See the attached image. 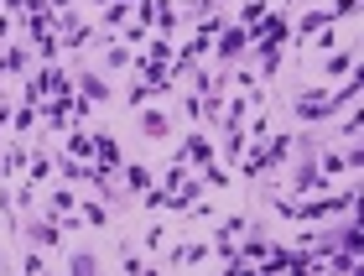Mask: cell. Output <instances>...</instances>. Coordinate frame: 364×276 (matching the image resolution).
Here are the masks:
<instances>
[{
	"instance_id": "6da1fadb",
	"label": "cell",
	"mask_w": 364,
	"mask_h": 276,
	"mask_svg": "<svg viewBox=\"0 0 364 276\" xmlns=\"http://www.w3.org/2000/svg\"><path fill=\"white\" fill-rule=\"evenodd\" d=\"M359 94H364V78L349 73V78H343V89H291L287 110H291L296 125H328V120H338L343 110H354Z\"/></svg>"
},
{
	"instance_id": "7a4b0ae2",
	"label": "cell",
	"mask_w": 364,
	"mask_h": 276,
	"mask_svg": "<svg viewBox=\"0 0 364 276\" xmlns=\"http://www.w3.org/2000/svg\"><path fill=\"white\" fill-rule=\"evenodd\" d=\"M359 208V188H343V193H312V198H291V219L296 224H328L338 214Z\"/></svg>"
},
{
	"instance_id": "3957f363",
	"label": "cell",
	"mask_w": 364,
	"mask_h": 276,
	"mask_svg": "<svg viewBox=\"0 0 364 276\" xmlns=\"http://www.w3.org/2000/svg\"><path fill=\"white\" fill-rule=\"evenodd\" d=\"M250 230V214H229V219H219L213 224V255H219V266L224 271H240V235Z\"/></svg>"
},
{
	"instance_id": "277c9868",
	"label": "cell",
	"mask_w": 364,
	"mask_h": 276,
	"mask_svg": "<svg viewBox=\"0 0 364 276\" xmlns=\"http://www.w3.org/2000/svg\"><path fill=\"white\" fill-rule=\"evenodd\" d=\"M53 94H73V78L58 68V63H42L37 73H26V84H21V105H42V100H53Z\"/></svg>"
},
{
	"instance_id": "5b68a950",
	"label": "cell",
	"mask_w": 364,
	"mask_h": 276,
	"mask_svg": "<svg viewBox=\"0 0 364 276\" xmlns=\"http://www.w3.org/2000/svg\"><path fill=\"white\" fill-rule=\"evenodd\" d=\"M250 271H318V255H312L307 245H296V250L291 245H271Z\"/></svg>"
},
{
	"instance_id": "8992f818",
	"label": "cell",
	"mask_w": 364,
	"mask_h": 276,
	"mask_svg": "<svg viewBox=\"0 0 364 276\" xmlns=\"http://www.w3.org/2000/svg\"><path fill=\"white\" fill-rule=\"evenodd\" d=\"M213 58H219V68H235V63H245V58H250V31H245L240 21L224 26L219 37H213Z\"/></svg>"
},
{
	"instance_id": "52a82bcc",
	"label": "cell",
	"mask_w": 364,
	"mask_h": 276,
	"mask_svg": "<svg viewBox=\"0 0 364 276\" xmlns=\"http://www.w3.org/2000/svg\"><path fill=\"white\" fill-rule=\"evenodd\" d=\"M21 235H26L37 250H58V245H63V219H58V214H42V219L21 224Z\"/></svg>"
},
{
	"instance_id": "ba28073f",
	"label": "cell",
	"mask_w": 364,
	"mask_h": 276,
	"mask_svg": "<svg viewBox=\"0 0 364 276\" xmlns=\"http://www.w3.org/2000/svg\"><path fill=\"white\" fill-rule=\"evenodd\" d=\"M266 250H271V240H266V224H255V219H250V230L240 235V271H245V266H255Z\"/></svg>"
},
{
	"instance_id": "9c48e42d",
	"label": "cell",
	"mask_w": 364,
	"mask_h": 276,
	"mask_svg": "<svg viewBox=\"0 0 364 276\" xmlns=\"http://www.w3.org/2000/svg\"><path fill=\"white\" fill-rule=\"evenodd\" d=\"M136 131H141L146 141H156V146H161V141L172 136V115H167V110H146V105H141V115H136Z\"/></svg>"
},
{
	"instance_id": "30bf717a",
	"label": "cell",
	"mask_w": 364,
	"mask_h": 276,
	"mask_svg": "<svg viewBox=\"0 0 364 276\" xmlns=\"http://www.w3.org/2000/svg\"><path fill=\"white\" fill-rule=\"evenodd\" d=\"M182 156H188V167H198V172L219 161V156H213V141H208L203 131H188V136H182Z\"/></svg>"
},
{
	"instance_id": "8fae6325",
	"label": "cell",
	"mask_w": 364,
	"mask_h": 276,
	"mask_svg": "<svg viewBox=\"0 0 364 276\" xmlns=\"http://www.w3.org/2000/svg\"><path fill=\"white\" fill-rule=\"evenodd\" d=\"M208 255H213V245H208V240H188V245H172V250H167V266L188 271V266H203Z\"/></svg>"
},
{
	"instance_id": "7c38bea8",
	"label": "cell",
	"mask_w": 364,
	"mask_h": 276,
	"mask_svg": "<svg viewBox=\"0 0 364 276\" xmlns=\"http://www.w3.org/2000/svg\"><path fill=\"white\" fill-rule=\"evenodd\" d=\"M73 84H78V94H84L89 105H105L109 94H114V89H109V78L99 73V68H78V78H73Z\"/></svg>"
},
{
	"instance_id": "4fadbf2b",
	"label": "cell",
	"mask_w": 364,
	"mask_h": 276,
	"mask_svg": "<svg viewBox=\"0 0 364 276\" xmlns=\"http://www.w3.org/2000/svg\"><path fill=\"white\" fill-rule=\"evenodd\" d=\"M354 68H359V47H343V53L323 58V78H349Z\"/></svg>"
},
{
	"instance_id": "5bb4252c",
	"label": "cell",
	"mask_w": 364,
	"mask_h": 276,
	"mask_svg": "<svg viewBox=\"0 0 364 276\" xmlns=\"http://www.w3.org/2000/svg\"><path fill=\"white\" fill-rule=\"evenodd\" d=\"M53 172H58V167H53V156H47V152H31V156H26V188H37V193H42Z\"/></svg>"
},
{
	"instance_id": "9a60e30c",
	"label": "cell",
	"mask_w": 364,
	"mask_h": 276,
	"mask_svg": "<svg viewBox=\"0 0 364 276\" xmlns=\"http://www.w3.org/2000/svg\"><path fill=\"white\" fill-rule=\"evenodd\" d=\"M94 161H99V167H109V172H120V146H114L109 131H94Z\"/></svg>"
},
{
	"instance_id": "2e32d148",
	"label": "cell",
	"mask_w": 364,
	"mask_h": 276,
	"mask_svg": "<svg viewBox=\"0 0 364 276\" xmlns=\"http://www.w3.org/2000/svg\"><path fill=\"white\" fill-rule=\"evenodd\" d=\"M68 271H73V276H94V271H105V261H99V250L84 245V250H73V255H68Z\"/></svg>"
},
{
	"instance_id": "e0dca14e",
	"label": "cell",
	"mask_w": 364,
	"mask_h": 276,
	"mask_svg": "<svg viewBox=\"0 0 364 276\" xmlns=\"http://www.w3.org/2000/svg\"><path fill=\"white\" fill-rule=\"evenodd\" d=\"M78 219L94 224V230H105V224H109V203L105 198H84V203H78Z\"/></svg>"
},
{
	"instance_id": "ac0fdd59",
	"label": "cell",
	"mask_w": 364,
	"mask_h": 276,
	"mask_svg": "<svg viewBox=\"0 0 364 276\" xmlns=\"http://www.w3.org/2000/svg\"><path fill=\"white\" fill-rule=\"evenodd\" d=\"M47 214H58V219H68V214H78V198L68 188H53L47 193Z\"/></svg>"
},
{
	"instance_id": "d6986e66",
	"label": "cell",
	"mask_w": 364,
	"mask_h": 276,
	"mask_svg": "<svg viewBox=\"0 0 364 276\" xmlns=\"http://www.w3.org/2000/svg\"><path fill=\"white\" fill-rule=\"evenodd\" d=\"M120 188H125V193H146V188H151V167H146V161H130Z\"/></svg>"
},
{
	"instance_id": "ffe728a7",
	"label": "cell",
	"mask_w": 364,
	"mask_h": 276,
	"mask_svg": "<svg viewBox=\"0 0 364 276\" xmlns=\"http://www.w3.org/2000/svg\"><path fill=\"white\" fill-rule=\"evenodd\" d=\"M161 94H167V89H156V84H146V78H141V84H130V89H125V105H130V110H141V105L161 100Z\"/></svg>"
},
{
	"instance_id": "44dd1931",
	"label": "cell",
	"mask_w": 364,
	"mask_h": 276,
	"mask_svg": "<svg viewBox=\"0 0 364 276\" xmlns=\"http://www.w3.org/2000/svg\"><path fill=\"white\" fill-rule=\"evenodd\" d=\"M130 68V47L125 42H105V73H125Z\"/></svg>"
},
{
	"instance_id": "7402d4cb",
	"label": "cell",
	"mask_w": 364,
	"mask_h": 276,
	"mask_svg": "<svg viewBox=\"0 0 364 276\" xmlns=\"http://www.w3.org/2000/svg\"><path fill=\"white\" fill-rule=\"evenodd\" d=\"M21 167H26V146H6V152H0V183L16 177Z\"/></svg>"
},
{
	"instance_id": "603a6c76",
	"label": "cell",
	"mask_w": 364,
	"mask_h": 276,
	"mask_svg": "<svg viewBox=\"0 0 364 276\" xmlns=\"http://www.w3.org/2000/svg\"><path fill=\"white\" fill-rule=\"evenodd\" d=\"M53 167H58V177H63V183H84V167H89V161H78V156H68V152H63V156L53 161Z\"/></svg>"
},
{
	"instance_id": "cb8c5ba5",
	"label": "cell",
	"mask_w": 364,
	"mask_h": 276,
	"mask_svg": "<svg viewBox=\"0 0 364 276\" xmlns=\"http://www.w3.org/2000/svg\"><path fill=\"white\" fill-rule=\"evenodd\" d=\"M68 156L94 161V136H84V125H78V131H68Z\"/></svg>"
},
{
	"instance_id": "d4e9b609",
	"label": "cell",
	"mask_w": 364,
	"mask_h": 276,
	"mask_svg": "<svg viewBox=\"0 0 364 276\" xmlns=\"http://www.w3.org/2000/svg\"><path fill=\"white\" fill-rule=\"evenodd\" d=\"M31 53H37L42 63H53V58L63 53V37H58V31H42V37H37V42H31Z\"/></svg>"
},
{
	"instance_id": "484cf974",
	"label": "cell",
	"mask_w": 364,
	"mask_h": 276,
	"mask_svg": "<svg viewBox=\"0 0 364 276\" xmlns=\"http://www.w3.org/2000/svg\"><path fill=\"white\" fill-rule=\"evenodd\" d=\"M146 63L167 68V63H172V37H156V42H146Z\"/></svg>"
},
{
	"instance_id": "4316f807",
	"label": "cell",
	"mask_w": 364,
	"mask_h": 276,
	"mask_svg": "<svg viewBox=\"0 0 364 276\" xmlns=\"http://www.w3.org/2000/svg\"><path fill=\"white\" fill-rule=\"evenodd\" d=\"M31 68V42L26 47H11V53H6V73H26Z\"/></svg>"
},
{
	"instance_id": "83f0119b",
	"label": "cell",
	"mask_w": 364,
	"mask_h": 276,
	"mask_svg": "<svg viewBox=\"0 0 364 276\" xmlns=\"http://www.w3.org/2000/svg\"><path fill=\"white\" fill-rule=\"evenodd\" d=\"M359 131H364V125H359V115H354V110H343V120H338V136H343V141H359Z\"/></svg>"
},
{
	"instance_id": "f1b7e54d",
	"label": "cell",
	"mask_w": 364,
	"mask_h": 276,
	"mask_svg": "<svg viewBox=\"0 0 364 276\" xmlns=\"http://www.w3.org/2000/svg\"><path fill=\"white\" fill-rule=\"evenodd\" d=\"M16 131H37V105H21V110H16Z\"/></svg>"
},
{
	"instance_id": "f546056e",
	"label": "cell",
	"mask_w": 364,
	"mask_h": 276,
	"mask_svg": "<svg viewBox=\"0 0 364 276\" xmlns=\"http://www.w3.org/2000/svg\"><path fill=\"white\" fill-rule=\"evenodd\" d=\"M271 6H266V0H250V6H245L240 11V26H250V21H260V16H266Z\"/></svg>"
},
{
	"instance_id": "4dcf8cb0",
	"label": "cell",
	"mask_w": 364,
	"mask_h": 276,
	"mask_svg": "<svg viewBox=\"0 0 364 276\" xmlns=\"http://www.w3.org/2000/svg\"><path fill=\"white\" fill-rule=\"evenodd\" d=\"M21 271H26V276H42V271H47V261H42V250H37V245H31V255L21 261Z\"/></svg>"
},
{
	"instance_id": "1f68e13d",
	"label": "cell",
	"mask_w": 364,
	"mask_h": 276,
	"mask_svg": "<svg viewBox=\"0 0 364 276\" xmlns=\"http://www.w3.org/2000/svg\"><path fill=\"white\" fill-rule=\"evenodd\" d=\"M167 245V224H151V230H146V250H161Z\"/></svg>"
},
{
	"instance_id": "d6a6232c",
	"label": "cell",
	"mask_w": 364,
	"mask_h": 276,
	"mask_svg": "<svg viewBox=\"0 0 364 276\" xmlns=\"http://www.w3.org/2000/svg\"><path fill=\"white\" fill-rule=\"evenodd\" d=\"M120 271H130V276H141V271H151V266H146L141 255H120Z\"/></svg>"
},
{
	"instance_id": "836d02e7",
	"label": "cell",
	"mask_w": 364,
	"mask_h": 276,
	"mask_svg": "<svg viewBox=\"0 0 364 276\" xmlns=\"http://www.w3.org/2000/svg\"><path fill=\"white\" fill-rule=\"evenodd\" d=\"M271 136V120L266 115H255V125H250V141H266Z\"/></svg>"
},
{
	"instance_id": "e575fe53",
	"label": "cell",
	"mask_w": 364,
	"mask_h": 276,
	"mask_svg": "<svg viewBox=\"0 0 364 276\" xmlns=\"http://www.w3.org/2000/svg\"><path fill=\"white\" fill-rule=\"evenodd\" d=\"M6 125H11V100L0 94V131H6Z\"/></svg>"
},
{
	"instance_id": "d590c367",
	"label": "cell",
	"mask_w": 364,
	"mask_h": 276,
	"mask_svg": "<svg viewBox=\"0 0 364 276\" xmlns=\"http://www.w3.org/2000/svg\"><path fill=\"white\" fill-rule=\"evenodd\" d=\"M6 11H16V16H26V0H0Z\"/></svg>"
},
{
	"instance_id": "8d00e7d4",
	"label": "cell",
	"mask_w": 364,
	"mask_h": 276,
	"mask_svg": "<svg viewBox=\"0 0 364 276\" xmlns=\"http://www.w3.org/2000/svg\"><path fill=\"white\" fill-rule=\"evenodd\" d=\"M47 6H53V11H73V0H47Z\"/></svg>"
},
{
	"instance_id": "74e56055",
	"label": "cell",
	"mask_w": 364,
	"mask_h": 276,
	"mask_svg": "<svg viewBox=\"0 0 364 276\" xmlns=\"http://www.w3.org/2000/svg\"><path fill=\"white\" fill-rule=\"evenodd\" d=\"M0 73H6V53H0Z\"/></svg>"
}]
</instances>
